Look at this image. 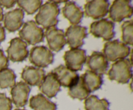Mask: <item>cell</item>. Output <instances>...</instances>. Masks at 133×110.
Masks as SVG:
<instances>
[{"mask_svg": "<svg viewBox=\"0 0 133 110\" xmlns=\"http://www.w3.org/2000/svg\"><path fill=\"white\" fill-rule=\"evenodd\" d=\"M60 14L59 6L57 4L49 1L42 5L35 16V22L45 29L56 27L59 22L57 17Z\"/></svg>", "mask_w": 133, "mask_h": 110, "instance_id": "obj_1", "label": "cell"}, {"mask_svg": "<svg viewBox=\"0 0 133 110\" xmlns=\"http://www.w3.org/2000/svg\"><path fill=\"white\" fill-rule=\"evenodd\" d=\"M132 63L129 59L119 60L113 63L108 72L109 79L119 84H127L132 76Z\"/></svg>", "mask_w": 133, "mask_h": 110, "instance_id": "obj_2", "label": "cell"}, {"mask_svg": "<svg viewBox=\"0 0 133 110\" xmlns=\"http://www.w3.org/2000/svg\"><path fill=\"white\" fill-rule=\"evenodd\" d=\"M131 49L118 40H114L105 43L103 49V54L108 61L116 62L125 59L131 53Z\"/></svg>", "mask_w": 133, "mask_h": 110, "instance_id": "obj_3", "label": "cell"}, {"mask_svg": "<svg viewBox=\"0 0 133 110\" xmlns=\"http://www.w3.org/2000/svg\"><path fill=\"white\" fill-rule=\"evenodd\" d=\"M18 34L19 38L29 45H34L44 41V30L33 20L25 22Z\"/></svg>", "mask_w": 133, "mask_h": 110, "instance_id": "obj_4", "label": "cell"}, {"mask_svg": "<svg viewBox=\"0 0 133 110\" xmlns=\"http://www.w3.org/2000/svg\"><path fill=\"white\" fill-rule=\"evenodd\" d=\"M29 62L38 68H45L54 62V54L44 45L31 48L29 54Z\"/></svg>", "mask_w": 133, "mask_h": 110, "instance_id": "obj_5", "label": "cell"}, {"mask_svg": "<svg viewBox=\"0 0 133 110\" xmlns=\"http://www.w3.org/2000/svg\"><path fill=\"white\" fill-rule=\"evenodd\" d=\"M109 18L112 21L120 23L124 19L131 18L132 16L131 1L116 0L109 9Z\"/></svg>", "mask_w": 133, "mask_h": 110, "instance_id": "obj_6", "label": "cell"}, {"mask_svg": "<svg viewBox=\"0 0 133 110\" xmlns=\"http://www.w3.org/2000/svg\"><path fill=\"white\" fill-rule=\"evenodd\" d=\"M115 25L107 19H101L91 23L90 32L96 38H101L105 41H110L114 38Z\"/></svg>", "mask_w": 133, "mask_h": 110, "instance_id": "obj_7", "label": "cell"}, {"mask_svg": "<svg viewBox=\"0 0 133 110\" xmlns=\"http://www.w3.org/2000/svg\"><path fill=\"white\" fill-rule=\"evenodd\" d=\"M66 43L71 49H79L84 44V40L88 36L87 28L79 25H71L66 30Z\"/></svg>", "mask_w": 133, "mask_h": 110, "instance_id": "obj_8", "label": "cell"}, {"mask_svg": "<svg viewBox=\"0 0 133 110\" xmlns=\"http://www.w3.org/2000/svg\"><path fill=\"white\" fill-rule=\"evenodd\" d=\"M110 3L107 0H92L87 1L84 6L85 16L93 19H99L109 13Z\"/></svg>", "mask_w": 133, "mask_h": 110, "instance_id": "obj_9", "label": "cell"}, {"mask_svg": "<svg viewBox=\"0 0 133 110\" xmlns=\"http://www.w3.org/2000/svg\"><path fill=\"white\" fill-rule=\"evenodd\" d=\"M8 59L13 62H22L25 60L29 56L27 44L19 38L10 40V46L6 49Z\"/></svg>", "mask_w": 133, "mask_h": 110, "instance_id": "obj_10", "label": "cell"}, {"mask_svg": "<svg viewBox=\"0 0 133 110\" xmlns=\"http://www.w3.org/2000/svg\"><path fill=\"white\" fill-rule=\"evenodd\" d=\"M64 60L66 67L73 71H81L86 63V50L81 49H72L65 52Z\"/></svg>", "mask_w": 133, "mask_h": 110, "instance_id": "obj_11", "label": "cell"}, {"mask_svg": "<svg viewBox=\"0 0 133 110\" xmlns=\"http://www.w3.org/2000/svg\"><path fill=\"white\" fill-rule=\"evenodd\" d=\"M48 45L51 51H61L66 44V40L64 32L62 29H58L56 27L47 28L45 31Z\"/></svg>", "mask_w": 133, "mask_h": 110, "instance_id": "obj_12", "label": "cell"}, {"mask_svg": "<svg viewBox=\"0 0 133 110\" xmlns=\"http://www.w3.org/2000/svg\"><path fill=\"white\" fill-rule=\"evenodd\" d=\"M51 72L55 75L61 86L71 87L79 81V75L64 65L56 67Z\"/></svg>", "mask_w": 133, "mask_h": 110, "instance_id": "obj_13", "label": "cell"}, {"mask_svg": "<svg viewBox=\"0 0 133 110\" xmlns=\"http://www.w3.org/2000/svg\"><path fill=\"white\" fill-rule=\"evenodd\" d=\"M86 63L90 71L101 76L106 74L109 69V62L101 52L94 51L87 57Z\"/></svg>", "mask_w": 133, "mask_h": 110, "instance_id": "obj_14", "label": "cell"}, {"mask_svg": "<svg viewBox=\"0 0 133 110\" xmlns=\"http://www.w3.org/2000/svg\"><path fill=\"white\" fill-rule=\"evenodd\" d=\"M31 90L29 85L24 82L20 81L16 83L10 90L12 102L17 107H24L28 102Z\"/></svg>", "mask_w": 133, "mask_h": 110, "instance_id": "obj_15", "label": "cell"}, {"mask_svg": "<svg viewBox=\"0 0 133 110\" xmlns=\"http://www.w3.org/2000/svg\"><path fill=\"white\" fill-rule=\"evenodd\" d=\"M4 17V27L9 32L18 31L23 25L24 11L19 8L5 13Z\"/></svg>", "mask_w": 133, "mask_h": 110, "instance_id": "obj_16", "label": "cell"}, {"mask_svg": "<svg viewBox=\"0 0 133 110\" xmlns=\"http://www.w3.org/2000/svg\"><path fill=\"white\" fill-rule=\"evenodd\" d=\"M45 76V71L43 69L28 65L24 67L21 74V77L24 82L31 86H39Z\"/></svg>", "mask_w": 133, "mask_h": 110, "instance_id": "obj_17", "label": "cell"}, {"mask_svg": "<svg viewBox=\"0 0 133 110\" xmlns=\"http://www.w3.org/2000/svg\"><path fill=\"white\" fill-rule=\"evenodd\" d=\"M62 12L64 17L72 25H78L80 23L84 16V12L81 7L75 1H68L65 3V5L62 9Z\"/></svg>", "mask_w": 133, "mask_h": 110, "instance_id": "obj_18", "label": "cell"}, {"mask_svg": "<svg viewBox=\"0 0 133 110\" xmlns=\"http://www.w3.org/2000/svg\"><path fill=\"white\" fill-rule=\"evenodd\" d=\"M39 89L42 93L49 98L56 97L57 93L61 90V85L52 72L45 76L42 84L39 85Z\"/></svg>", "mask_w": 133, "mask_h": 110, "instance_id": "obj_19", "label": "cell"}, {"mask_svg": "<svg viewBox=\"0 0 133 110\" xmlns=\"http://www.w3.org/2000/svg\"><path fill=\"white\" fill-rule=\"evenodd\" d=\"M83 84L90 93H92L102 86L103 80L101 75H99L90 70H87L84 74L81 76Z\"/></svg>", "mask_w": 133, "mask_h": 110, "instance_id": "obj_20", "label": "cell"}, {"mask_svg": "<svg viewBox=\"0 0 133 110\" xmlns=\"http://www.w3.org/2000/svg\"><path fill=\"white\" fill-rule=\"evenodd\" d=\"M29 106L34 110H57V104L42 94L32 96L30 98Z\"/></svg>", "mask_w": 133, "mask_h": 110, "instance_id": "obj_21", "label": "cell"}, {"mask_svg": "<svg viewBox=\"0 0 133 110\" xmlns=\"http://www.w3.org/2000/svg\"><path fill=\"white\" fill-rule=\"evenodd\" d=\"M110 103L105 98L99 99L96 95H91L84 101L86 110H110Z\"/></svg>", "mask_w": 133, "mask_h": 110, "instance_id": "obj_22", "label": "cell"}, {"mask_svg": "<svg viewBox=\"0 0 133 110\" xmlns=\"http://www.w3.org/2000/svg\"><path fill=\"white\" fill-rule=\"evenodd\" d=\"M90 93L83 84L81 76H79V79L78 82L74 85L69 87L68 95L73 99H78L79 100H85L89 97Z\"/></svg>", "mask_w": 133, "mask_h": 110, "instance_id": "obj_23", "label": "cell"}, {"mask_svg": "<svg viewBox=\"0 0 133 110\" xmlns=\"http://www.w3.org/2000/svg\"><path fill=\"white\" fill-rule=\"evenodd\" d=\"M16 75L14 71L6 68L0 71V88L6 89L12 87L16 84Z\"/></svg>", "mask_w": 133, "mask_h": 110, "instance_id": "obj_24", "label": "cell"}, {"mask_svg": "<svg viewBox=\"0 0 133 110\" xmlns=\"http://www.w3.org/2000/svg\"><path fill=\"white\" fill-rule=\"evenodd\" d=\"M122 42L125 45H133V21L132 19L125 21L122 25Z\"/></svg>", "mask_w": 133, "mask_h": 110, "instance_id": "obj_25", "label": "cell"}, {"mask_svg": "<svg viewBox=\"0 0 133 110\" xmlns=\"http://www.w3.org/2000/svg\"><path fill=\"white\" fill-rule=\"evenodd\" d=\"M16 3L22 10H24L27 14H33L40 9L42 5L41 0H33V1H16Z\"/></svg>", "mask_w": 133, "mask_h": 110, "instance_id": "obj_26", "label": "cell"}, {"mask_svg": "<svg viewBox=\"0 0 133 110\" xmlns=\"http://www.w3.org/2000/svg\"><path fill=\"white\" fill-rule=\"evenodd\" d=\"M12 108L11 99L6 97L5 93H0V110H11Z\"/></svg>", "mask_w": 133, "mask_h": 110, "instance_id": "obj_27", "label": "cell"}, {"mask_svg": "<svg viewBox=\"0 0 133 110\" xmlns=\"http://www.w3.org/2000/svg\"><path fill=\"white\" fill-rule=\"evenodd\" d=\"M9 64V59L5 55L3 50L0 49V71L3 69L7 68Z\"/></svg>", "mask_w": 133, "mask_h": 110, "instance_id": "obj_28", "label": "cell"}, {"mask_svg": "<svg viewBox=\"0 0 133 110\" xmlns=\"http://www.w3.org/2000/svg\"><path fill=\"white\" fill-rule=\"evenodd\" d=\"M16 3V1L14 0H0V6H2L6 9H11Z\"/></svg>", "mask_w": 133, "mask_h": 110, "instance_id": "obj_29", "label": "cell"}, {"mask_svg": "<svg viewBox=\"0 0 133 110\" xmlns=\"http://www.w3.org/2000/svg\"><path fill=\"white\" fill-rule=\"evenodd\" d=\"M5 38H6V34H5V28L3 27L2 25L0 24V44L5 41Z\"/></svg>", "mask_w": 133, "mask_h": 110, "instance_id": "obj_30", "label": "cell"}, {"mask_svg": "<svg viewBox=\"0 0 133 110\" xmlns=\"http://www.w3.org/2000/svg\"><path fill=\"white\" fill-rule=\"evenodd\" d=\"M3 19V11L2 7L0 6V22L2 21Z\"/></svg>", "mask_w": 133, "mask_h": 110, "instance_id": "obj_31", "label": "cell"}, {"mask_svg": "<svg viewBox=\"0 0 133 110\" xmlns=\"http://www.w3.org/2000/svg\"><path fill=\"white\" fill-rule=\"evenodd\" d=\"M14 110H26V109H16Z\"/></svg>", "mask_w": 133, "mask_h": 110, "instance_id": "obj_32", "label": "cell"}]
</instances>
